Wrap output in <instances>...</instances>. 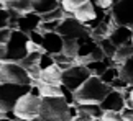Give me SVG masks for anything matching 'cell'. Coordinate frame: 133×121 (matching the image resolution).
<instances>
[{
	"label": "cell",
	"mask_w": 133,
	"mask_h": 121,
	"mask_svg": "<svg viewBox=\"0 0 133 121\" xmlns=\"http://www.w3.org/2000/svg\"><path fill=\"white\" fill-rule=\"evenodd\" d=\"M90 77L92 72L85 65H74L63 72V85H66L71 92H77Z\"/></svg>",
	"instance_id": "cell-8"
},
{
	"label": "cell",
	"mask_w": 133,
	"mask_h": 121,
	"mask_svg": "<svg viewBox=\"0 0 133 121\" xmlns=\"http://www.w3.org/2000/svg\"><path fill=\"white\" fill-rule=\"evenodd\" d=\"M61 90H63V97L66 98V102H68L69 105H77V103H76L74 92H71V90L66 87V85H61Z\"/></svg>",
	"instance_id": "cell-32"
},
{
	"label": "cell",
	"mask_w": 133,
	"mask_h": 121,
	"mask_svg": "<svg viewBox=\"0 0 133 121\" xmlns=\"http://www.w3.org/2000/svg\"><path fill=\"white\" fill-rule=\"evenodd\" d=\"M30 41L35 43V44H38V46H41L43 48V41H44V34L39 31V29H36V31H33V33H30Z\"/></svg>",
	"instance_id": "cell-30"
},
{
	"label": "cell",
	"mask_w": 133,
	"mask_h": 121,
	"mask_svg": "<svg viewBox=\"0 0 133 121\" xmlns=\"http://www.w3.org/2000/svg\"><path fill=\"white\" fill-rule=\"evenodd\" d=\"M0 82L2 84H18V85H35V80L28 70L18 62L2 61L0 64Z\"/></svg>",
	"instance_id": "cell-5"
},
{
	"label": "cell",
	"mask_w": 133,
	"mask_h": 121,
	"mask_svg": "<svg viewBox=\"0 0 133 121\" xmlns=\"http://www.w3.org/2000/svg\"><path fill=\"white\" fill-rule=\"evenodd\" d=\"M109 39L115 44L117 48H122V46H125V44H131V39H133V28L117 26V28H114V31L110 33Z\"/></svg>",
	"instance_id": "cell-13"
},
{
	"label": "cell",
	"mask_w": 133,
	"mask_h": 121,
	"mask_svg": "<svg viewBox=\"0 0 133 121\" xmlns=\"http://www.w3.org/2000/svg\"><path fill=\"white\" fill-rule=\"evenodd\" d=\"M39 80L44 84H49V85H56V87H61L63 85V70H61L58 65H53V67L46 69L41 72V77Z\"/></svg>",
	"instance_id": "cell-14"
},
{
	"label": "cell",
	"mask_w": 133,
	"mask_h": 121,
	"mask_svg": "<svg viewBox=\"0 0 133 121\" xmlns=\"http://www.w3.org/2000/svg\"><path fill=\"white\" fill-rule=\"evenodd\" d=\"M130 57H133V44H125V46H122L117 49V54H115V67H122L127 61H128Z\"/></svg>",
	"instance_id": "cell-18"
},
{
	"label": "cell",
	"mask_w": 133,
	"mask_h": 121,
	"mask_svg": "<svg viewBox=\"0 0 133 121\" xmlns=\"http://www.w3.org/2000/svg\"><path fill=\"white\" fill-rule=\"evenodd\" d=\"M35 85L39 88V93H41L43 98H51V97H63V90L61 87H56V85H49L44 84L41 80H36Z\"/></svg>",
	"instance_id": "cell-17"
},
{
	"label": "cell",
	"mask_w": 133,
	"mask_h": 121,
	"mask_svg": "<svg viewBox=\"0 0 133 121\" xmlns=\"http://www.w3.org/2000/svg\"><path fill=\"white\" fill-rule=\"evenodd\" d=\"M92 121H104V119H102V118H94Z\"/></svg>",
	"instance_id": "cell-38"
},
{
	"label": "cell",
	"mask_w": 133,
	"mask_h": 121,
	"mask_svg": "<svg viewBox=\"0 0 133 121\" xmlns=\"http://www.w3.org/2000/svg\"><path fill=\"white\" fill-rule=\"evenodd\" d=\"M58 33L63 36L64 41H79L81 38L92 34L90 29L77 18H64L58 28Z\"/></svg>",
	"instance_id": "cell-7"
},
{
	"label": "cell",
	"mask_w": 133,
	"mask_h": 121,
	"mask_svg": "<svg viewBox=\"0 0 133 121\" xmlns=\"http://www.w3.org/2000/svg\"><path fill=\"white\" fill-rule=\"evenodd\" d=\"M64 48V39L63 36L54 31V33H44V41H43V52H48L51 56L61 54Z\"/></svg>",
	"instance_id": "cell-12"
},
{
	"label": "cell",
	"mask_w": 133,
	"mask_h": 121,
	"mask_svg": "<svg viewBox=\"0 0 133 121\" xmlns=\"http://www.w3.org/2000/svg\"><path fill=\"white\" fill-rule=\"evenodd\" d=\"M118 77H120V69H118V67H109L104 74L100 75V80H102L104 84L110 85L115 79H118Z\"/></svg>",
	"instance_id": "cell-23"
},
{
	"label": "cell",
	"mask_w": 133,
	"mask_h": 121,
	"mask_svg": "<svg viewBox=\"0 0 133 121\" xmlns=\"http://www.w3.org/2000/svg\"><path fill=\"white\" fill-rule=\"evenodd\" d=\"M0 8H10L18 12L20 15H26L33 12V2L31 0H10V2H0Z\"/></svg>",
	"instance_id": "cell-15"
},
{
	"label": "cell",
	"mask_w": 133,
	"mask_h": 121,
	"mask_svg": "<svg viewBox=\"0 0 133 121\" xmlns=\"http://www.w3.org/2000/svg\"><path fill=\"white\" fill-rule=\"evenodd\" d=\"M33 121H46V119H43V118H41V116H38V118H35V119H33Z\"/></svg>",
	"instance_id": "cell-37"
},
{
	"label": "cell",
	"mask_w": 133,
	"mask_h": 121,
	"mask_svg": "<svg viewBox=\"0 0 133 121\" xmlns=\"http://www.w3.org/2000/svg\"><path fill=\"white\" fill-rule=\"evenodd\" d=\"M85 2H87V0H63L61 7L64 8L66 13H74L76 10H77L79 7H82Z\"/></svg>",
	"instance_id": "cell-24"
},
{
	"label": "cell",
	"mask_w": 133,
	"mask_h": 121,
	"mask_svg": "<svg viewBox=\"0 0 133 121\" xmlns=\"http://www.w3.org/2000/svg\"><path fill=\"white\" fill-rule=\"evenodd\" d=\"M30 44V34L20 31V29H13L12 38L7 43V46H2L0 49V59L8 61V62H22L30 54L28 51Z\"/></svg>",
	"instance_id": "cell-2"
},
{
	"label": "cell",
	"mask_w": 133,
	"mask_h": 121,
	"mask_svg": "<svg viewBox=\"0 0 133 121\" xmlns=\"http://www.w3.org/2000/svg\"><path fill=\"white\" fill-rule=\"evenodd\" d=\"M100 107L104 111H117L122 113L127 107V102L123 98V93L117 92V90H112V92L104 98V102L100 103Z\"/></svg>",
	"instance_id": "cell-10"
},
{
	"label": "cell",
	"mask_w": 133,
	"mask_h": 121,
	"mask_svg": "<svg viewBox=\"0 0 133 121\" xmlns=\"http://www.w3.org/2000/svg\"><path fill=\"white\" fill-rule=\"evenodd\" d=\"M39 116L46 121H72L71 118V105L64 97L43 98Z\"/></svg>",
	"instance_id": "cell-3"
},
{
	"label": "cell",
	"mask_w": 133,
	"mask_h": 121,
	"mask_svg": "<svg viewBox=\"0 0 133 121\" xmlns=\"http://www.w3.org/2000/svg\"><path fill=\"white\" fill-rule=\"evenodd\" d=\"M120 77L123 80H127L128 85H133V57H130L120 67Z\"/></svg>",
	"instance_id": "cell-20"
},
{
	"label": "cell",
	"mask_w": 133,
	"mask_h": 121,
	"mask_svg": "<svg viewBox=\"0 0 133 121\" xmlns=\"http://www.w3.org/2000/svg\"><path fill=\"white\" fill-rule=\"evenodd\" d=\"M0 2H5V3H7V2H10V0H0Z\"/></svg>",
	"instance_id": "cell-41"
},
{
	"label": "cell",
	"mask_w": 133,
	"mask_h": 121,
	"mask_svg": "<svg viewBox=\"0 0 133 121\" xmlns=\"http://www.w3.org/2000/svg\"><path fill=\"white\" fill-rule=\"evenodd\" d=\"M41 23H43L41 15H38V13H35V12H30V13L22 15V17L18 18L17 28L20 29V31L30 34V33H33V31H36V29H39Z\"/></svg>",
	"instance_id": "cell-11"
},
{
	"label": "cell",
	"mask_w": 133,
	"mask_h": 121,
	"mask_svg": "<svg viewBox=\"0 0 133 121\" xmlns=\"http://www.w3.org/2000/svg\"><path fill=\"white\" fill-rule=\"evenodd\" d=\"M10 23H12V15H10L8 8H0V29L10 28Z\"/></svg>",
	"instance_id": "cell-27"
},
{
	"label": "cell",
	"mask_w": 133,
	"mask_h": 121,
	"mask_svg": "<svg viewBox=\"0 0 133 121\" xmlns=\"http://www.w3.org/2000/svg\"><path fill=\"white\" fill-rule=\"evenodd\" d=\"M77 110L81 113H85L92 118H102L104 116V110H102L100 103H79Z\"/></svg>",
	"instance_id": "cell-19"
},
{
	"label": "cell",
	"mask_w": 133,
	"mask_h": 121,
	"mask_svg": "<svg viewBox=\"0 0 133 121\" xmlns=\"http://www.w3.org/2000/svg\"><path fill=\"white\" fill-rule=\"evenodd\" d=\"M131 44H133V39H131Z\"/></svg>",
	"instance_id": "cell-43"
},
{
	"label": "cell",
	"mask_w": 133,
	"mask_h": 121,
	"mask_svg": "<svg viewBox=\"0 0 133 121\" xmlns=\"http://www.w3.org/2000/svg\"><path fill=\"white\" fill-rule=\"evenodd\" d=\"M12 33H13L12 28L0 29V44H2V46H7V43L10 41V38H12Z\"/></svg>",
	"instance_id": "cell-33"
},
{
	"label": "cell",
	"mask_w": 133,
	"mask_h": 121,
	"mask_svg": "<svg viewBox=\"0 0 133 121\" xmlns=\"http://www.w3.org/2000/svg\"><path fill=\"white\" fill-rule=\"evenodd\" d=\"M59 3H63V0H59Z\"/></svg>",
	"instance_id": "cell-42"
},
{
	"label": "cell",
	"mask_w": 133,
	"mask_h": 121,
	"mask_svg": "<svg viewBox=\"0 0 133 121\" xmlns=\"http://www.w3.org/2000/svg\"><path fill=\"white\" fill-rule=\"evenodd\" d=\"M112 92L110 85L104 84L100 77L92 75V77L81 87L77 92H74L76 103H102L104 98Z\"/></svg>",
	"instance_id": "cell-1"
},
{
	"label": "cell",
	"mask_w": 133,
	"mask_h": 121,
	"mask_svg": "<svg viewBox=\"0 0 133 121\" xmlns=\"http://www.w3.org/2000/svg\"><path fill=\"white\" fill-rule=\"evenodd\" d=\"M92 119H94L92 116H89V115H85V113H81V111H79V116H77V118H74L72 121H92Z\"/></svg>",
	"instance_id": "cell-36"
},
{
	"label": "cell",
	"mask_w": 133,
	"mask_h": 121,
	"mask_svg": "<svg viewBox=\"0 0 133 121\" xmlns=\"http://www.w3.org/2000/svg\"><path fill=\"white\" fill-rule=\"evenodd\" d=\"M122 116H123L125 121H133V108L125 107V110L122 111Z\"/></svg>",
	"instance_id": "cell-34"
},
{
	"label": "cell",
	"mask_w": 133,
	"mask_h": 121,
	"mask_svg": "<svg viewBox=\"0 0 133 121\" xmlns=\"http://www.w3.org/2000/svg\"><path fill=\"white\" fill-rule=\"evenodd\" d=\"M90 2L94 3L97 8H100V10H104V12L110 13V12H112V8L115 7L117 0H90Z\"/></svg>",
	"instance_id": "cell-26"
},
{
	"label": "cell",
	"mask_w": 133,
	"mask_h": 121,
	"mask_svg": "<svg viewBox=\"0 0 133 121\" xmlns=\"http://www.w3.org/2000/svg\"><path fill=\"white\" fill-rule=\"evenodd\" d=\"M31 2H33V12L41 15V17L61 7L59 0H31Z\"/></svg>",
	"instance_id": "cell-16"
},
{
	"label": "cell",
	"mask_w": 133,
	"mask_h": 121,
	"mask_svg": "<svg viewBox=\"0 0 133 121\" xmlns=\"http://www.w3.org/2000/svg\"><path fill=\"white\" fill-rule=\"evenodd\" d=\"M0 121H12V119H7V118H2V119H0Z\"/></svg>",
	"instance_id": "cell-40"
},
{
	"label": "cell",
	"mask_w": 133,
	"mask_h": 121,
	"mask_svg": "<svg viewBox=\"0 0 133 121\" xmlns=\"http://www.w3.org/2000/svg\"><path fill=\"white\" fill-rule=\"evenodd\" d=\"M85 67H87L90 72H92V75H97V77H100V75L104 74L107 69H109L104 61H102V62H90V64L85 65Z\"/></svg>",
	"instance_id": "cell-25"
},
{
	"label": "cell",
	"mask_w": 133,
	"mask_h": 121,
	"mask_svg": "<svg viewBox=\"0 0 133 121\" xmlns=\"http://www.w3.org/2000/svg\"><path fill=\"white\" fill-rule=\"evenodd\" d=\"M110 87H112V90H117V92H123V90H127L130 87L128 85V82L127 80H123L122 77H118V79H115L114 82L110 84Z\"/></svg>",
	"instance_id": "cell-29"
},
{
	"label": "cell",
	"mask_w": 133,
	"mask_h": 121,
	"mask_svg": "<svg viewBox=\"0 0 133 121\" xmlns=\"http://www.w3.org/2000/svg\"><path fill=\"white\" fill-rule=\"evenodd\" d=\"M33 85H18V84H2L0 85V111L8 113L15 110L18 100L31 92Z\"/></svg>",
	"instance_id": "cell-4"
},
{
	"label": "cell",
	"mask_w": 133,
	"mask_h": 121,
	"mask_svg": "<svg viewBox=\"0 0 133 121\" xmlns=\"http://www.w3.org/2000/svg\"><path fill=\"white\" fill-rule=\"evenodd\" d=\"M63 54H66V56L71 57V59L77 61V57H79V43L77 41H64Z\"/></svg>",
	"instance_id": "cell-21"
},
{
	"label": "cell",
	"mask_w": 133,
	"mask_h": 121,
	"mask_svg": "<svg viewBox=\"0 0 133 121\" xmlns=\"http://www.w3.org/2000/svg\"><path fill=\"white\" fill-rule=\"evenodd\" d=\"M130 102L133 103V90H131V97H130Z\"/></svg>",
	"instance_id": "cell-39"
},
{
	"label": "cell",
	"mask_w": 133,
	"mask_h": 121,
	"mask_svg": "<svg viewBox=\"0 0 133 121\" xmlns=\"http://www.w3.org/2000/svg\"><path fill=\"white\" fill-rule=\"evenodd\" d=\"M99 46L102 48V51L105 52V56H107V57H110V59H114V57H115V54H117V49H118V48H117L114 43L110 41L109 38H105V39H100V41H99Z\"/></svg>",
	"instance_id": "cell-22"
},
{
	"label": "cell",
	"mask_w": 133,
	"mask_h": 121,
	"mask_svg": "<svg viewBox=\"0 0 133 121\" xmlns=\"http://www.w3.org/2000/svg\"><path fill=\"white\" fill-rule=\"evenodd\" d=\"M2 116L0 118H7V119H12V121H20L18 119V116L15 115V111H8V113H0Z\"/></svg>",
	"instance_id": "cell-35"
},
{
	"label": "cell",
	"mask_w": 133,
	"mask_h": 121,
	"mask_svg": "<svg viewBox=\"0 0 133 121\" xmlns=\"http://www.w3.org/2000/svg\"><path fill=\"white\" fill-rule=\"evenodd\" d=\"M41 97H35V95L28 93L18 100L15 105V115L18 116L20 121H33L35 118L39 116V108H41Z\"/></svg>",
	"instance_id": "cell-6"
},
{
	"label": "cell",
	"mask_w": 133,
	"mask_h": 121,
	"mask_svg": "<svg viewBox=\"0 0 133 121\" xmlns=\"http://www.w3.org/2000/svg\"><path fill=\"white\" fill-rule=\"evenodd\" d=\"M102 119L104 121H125L122 113H117V111H104Z\"/></svg>",
	"instance_id": "cell-31"
},
{
	"label": "cell",
	"mask_w": 133,
	"mask_h": 121,
	"mask_svg": "<svg viewBox=\"0 0 133 121\" xmlns=\"http://www.w3.org/2000/svg\"><path fill=\"white\" fill-rule=\"evenodd\" d=\"M110 15L115 26L133 28V0H117Z\"/></svg>",
	"instance_id": "cell-9"
},
{
	"label": "cell",
	"mask_w": 133,
	"mask_h": 121,
	"mask_svg": "<svg viewBox=\"0 0 133 121\" xmlns=\"http://www.w3.org/2000/svg\"><path fill=\"white\" fill-rule=\"evenodd\" d=\"M56 62H54V56H51L48 52H43L41 54V59H39V69H41V72L49 67H53Z\"/></svg>",
	"instance_id": "cell-28"
}]
</instances>
